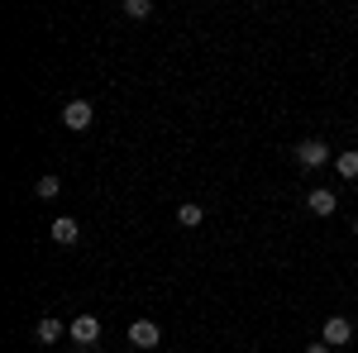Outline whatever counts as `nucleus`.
Listing matches in <instances>:
<instances>
[{
    "label": "nucleus",
    "mask_w": 358,
    "mask_h": 353,
    "mask_svg": "<svg viewBox=\"0 0 358 353\" xmlns=\"http://www.w3.org/2000/svg\"><path fill=\"white\" fill-rule=\"evenodd\" d=\"M325 163H334V148L325 138H301V143H296V167L315 172V167H325Z\"/></svg>",
    "instance_id": "f257e3e1"
},
{
    "label": "nucleus",
    "mask_w": 358,
    "mask_h": 353,
    "mask_svg": "<svg viewBox=\"0 0 358 353\" xmlns=\"http://www.w3.org/2000/svg\"><path fill=\"white\" fill-rule=\"evenodd\" d=\"M320 339H325L330 349L354 344V320H349V315H330V320H325V329H320Z\"/></svg>",
    "instance_id": "f03ea898"
},
{
    "label": "nucleus",
    "mask_w": 358,
    "mask_h": 353,
    "mask_svg": "<svg viewBox=\"0 0 358 353\" xmlns=\"http://www.w3.org/2000/svg\"><path fill=\"white\" fill-rule=\"evenodd\" d=\"M67 339H72L77 349H91V344L101 339V320H96V315H77V320L67 325Z\"/></svg>",
    "instance_id": "7ed1b4c3"
},
{
    "label": "nucleus",
    "mask_w": 358,
    "mask_h": 353,
    "mask_svg": "<svg viewBox=\"0 0 358 353\" xmlns=\"http://www.w3.org/2000/svg\"><path fill=\"white\" fill-rule=\"evenodd\" d=\"M91 120H96V110H91V101H67V106H62V124H67L72 134H82V129H91Z\"/></svg>",
    "instance_id": "20e7f679"
},
{
    "label": "nucleus",
    "mask_w": 358,
    "mask_h": 353,
    "mask_svg": "<svg viewBox=\"0 0 358 353\" xmlns=\"http://www.w3.org/2000/svg\"><path fill=\"white\" fill-rule=\"evenodd\" d=\"M129 344H134V349H158V344H163L158 320H134V325H129Z\"/></svg>",
    "instance_id": "39448f33"
},
{
    "label": "nucleus",
    "mask_w": 358,
    "mask_h": 353,
    "mask_svg": "<svg viewBox=\"0 0 358 353\" xmlns=\"http://www.w3.org/2000/svg\"><path fill=\"white\" fill-rule=\"evenodd\" d=\"M306 210H310V215H334V210H339V196H334L330 187H315L310 191V196H306Z\"/></svg>",
    "instance_id": "423d86ee"
},
{
    "label": "nucleus",
    "mask_w": 358,
    "mask_h": 353,
    "mask_svg": "<svg viewBox=\"0 0 358 353\" xmlns=\"http://www.w3.org/2000/svg\"><path fill=\"white\" fill-rule=\"evenodd\" d=\"M48 234H53V244L72 248V244H77V239H82V224H77V219H72V215H57V219H53V229H48Z\"/></svg>",
    "instance_id": "0eeeda50"
},
{
    "label": "nucleus",
    "mask_w": 358,
    "mask_h": 353,
    "mask_svg": "<svg viewBox=\"0 0 358 353\" xmlns=\"http://www.w3.org/2000/svg\"><path fill=\"white\" fill-rule=\"evenodd\" d=\"M62 334H67V325L53 320V315H48V320H38V329H34V339H38V344H57Z\"/></svg>",
    "instance_id": "6e6552de"
},
{
    "label": "nucleus",
    "mask_w": 358,
    "mask_h": 353,
    "mask_svg": "<svg viewBox=\"0 0 358 353\" xmlns=\"http://www.w3.org/2000/svg\"><path fill=\"white\" fill-rule=\"evenodd\" d=\"M334 172H339L344 182H358V153H354V148H344V153H334Z\"/></svg>",
    "instance_id": "1a4fd4ad"
},
{
    "label": "nucleus",
    "mask_w": 358,
    "mask_h": 353,
    "mask_svg": "<svg viewBox=\"0 0 358 353\" xmlns=\"http://www.w3.org/2000/svg\"><path fill=\"white\" fill-rule=\"evenodd\" d=\"M201 219H206V210H201L196 201H182V206H177V224H182V229H196Z\"/></svg>",
    "instance_id": "9d476101"
},
{
    "label": "nucleus",
    "mask_w": 358,
    "mask_h": 353,
    "mask_svg": "<svg viewBox=\"0 0 358 353\" xmlns=\"http://www.w3.org/2000/svg\"><path fill=\"white\" fill-rule=\"evenodd\" d=\"M34 196H38V201H57V196H62V182H57L53 172H48V177H38V187H34Z\"/></svg>",
    "instance_id": "9b49d317"
},
{
    "label": "nucleus",
    "mask_w": 358,
    "mask_h": 353,
    "mask_svg": "<svg viewBox=\"0 0 358 353\" xmlns=\"http://www.w3.org/2000/svg\"><path fill=\"white\" fill-rule=\"evenodd\" d=\"M124 15L129 20H148L153 15V0H124Z\"/></svg>",
    "instance_id": "f8f14e48"
},
{
    "label": "nucleus",
    "mask_w": 358,
    "mask_h": 353,
    "mask_svg": "<svg viewBox=\"0 0 358 353\" xmlns=\"http://www.w3.org/2000/svg\"><path fill=\"white\" fill-rule=\"evenodd\" d=\"M306 353H334V349H330V344H325V339H320V344H310V349H306Z\"/></svg>",
    "instance_id": "ddd939ff"
},
{
    "label": "nucleus",
    "mask_w": 358,
    "mask_h": 353,
    "mask_svg": "<svg viewBox=\"0 0 358 353\" xmlns=\"http://www.w3.org/2000/svg\"><path fill=\"white\" fill-rule=\"evenodd\" d=\"M354 234H358V219H354Z\"/></svg>",
    "instance_id": "4468645a"
}]
</instances>
